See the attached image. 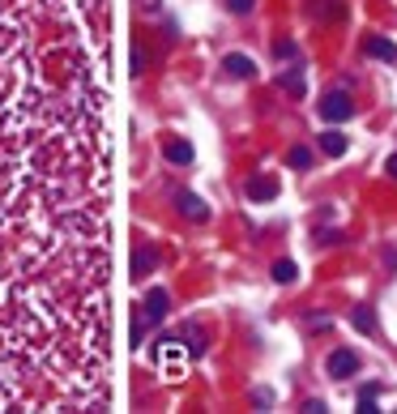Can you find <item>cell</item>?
Returning <instances> with one entry per match:
<instances>
[{"instance_id": "obj_1", "label": "cell", "mask_w": 397, "mask_h": 414, "mask_svg": "<svg viewBox=\"0 0 397 414\" xmlns=\"http://www.w3.org/2000/svg\"><path fill=\"white\" fill-rule=\"evenodd\" d=\"M321 115H325L329 124H342V120H351V115H355V103H351V94H342V90L325 94V103H321Z\"/></svg>"}, {"instance_id": "obj_16", "label": "cell", "mask_w": 397, "mask_h": 414, "mask_svg": "<svg viewBox=\"0 0 397 414\" xmlns=\"http://www.w3.org/2000/svg\"><path fill=\"white\" fill-rule=\"evenodd\" d=\"M231 13H252V0H227Z\"/></svg>"}, {"instance_id": "obj_8", "label": "cell", "mask_w": 397, "mask_h": 414, "mask_svg": "<svg viewBox=\"0 0 397 414\" xmlns=\"http://www.w3.org/2000/svg\"><path fill=\"white\" fill-rule=\"evenodd\" d=\"M295 278H299V265H295V261H287V257H282V261H274V282H282V286H287V282H295Z\"/></svg>"}, {"instance_id": "obj_17", "label": "cell", "mask_w": 397, "mask_h": 414, "mask_svg": "<svg viewBox=\"0 0 397 414\" xmlns=\"http://www.w3.org/2000/svg\"><path fill=\"white\" fill-rule=\"evenodd\" d=\"M385 171H389V175H393V180H397V154H393V158H389V162H385Z\"/></svg>"}, {"instance_id": "obj_14", "label": "cell", "mask_w": 397, "mask_h": 414, "mask_svg": "<svg viewBox=\"0 0 397 414\" xmlns=\"http://www.w3.org/2000/svg\"><path fill=\"white\" fill-rule=\"evenodd\" d=\"M150 265H154V257H150V252H137V257H133V269H137V278H145V269H150Z\"/></svg>"}, {"instance_id": "obj_6", "label": "cell", "mask_w": 397, "mask_h": 414, "mask_svg": "<svg viewBox=\"0 0 397 414\" xmlns=\"http://www.w3.org/2000/svg\"><path fill=\"white\" fill-rule=\"evenodd\" d=\"M368 56H376V60H389V64H397V47L389 43V38H368Z\"/></svg>"}, {"instance_id": "obj_3", "label": "cell", "mask_w": 397, "mask_h": 414, "mask_svg": "<svg viewBox=\"0 0 397 414\" xmlns=\"http://www.w3.org/2000/svg\"><path fill=\"white\" fill-rule=\"evenodd\" d=\"M321 150H325L329 158H342V154L351 150V141H346V133H338V128H329V133L321 137Z\"/></svg>"}, {"instance_id": "obj_5", "label": "cell", "mask_w": 397, "mask_h": 414, "mask_svg": "<svg viewBox=\"0 0 397 414\" xmlns=\"http://www.w3.org/2000/svg\"><path fill=\"white\" fill-rule=\"evenodd\" d=\"M278 197V180H248V201H274Z\"/></svg>"}, {"instance_id": "obj_2", "label": "cell", "mask_w": 397, "mask_h": 414, "mask_svg": "<svg viewBox=\"0 0 397 414\" xmlns=\"http://www.w3.org/2000/svg\"><path fill=\"white\" fill-rule=\"evenodd\" d=\"M325 372H329V381H346V376H355V372H359L355 351H334L329 363H325Z\"/></svg>"}, {"instance_id": "obj_13", "label": "cell", "mask_w": 397, "mask_h": 414, "mask_svg": "<svg viewBox=\"0 0 397 414\" xmlns=\"http://www.w3.org/2000/svg\"><path fill=\"white\" fill-rule=\"evenodd\" d=\"M282 90H291V94H304V77H299V73H282Z\"/></svg>"}, {"instance_id": "obj_11", "label": "cell", "mask_w": 397, "mask_h": 414, "mask_svg": "<svg viewBox=\"0 0 397 414\" xmlns=\"http://www.w3.org/2000/svg\"><path fill=\"white\" fill-rule=\"evenodd\" d=\"M180 209H184V214H192V218H205V205H201L192 192H180Z\"/></svg>"}, {"instance_id": "obj_15", "label": "cell", "mask_w": 397, "mask_h": 414, "mask_svg": "<svg viewBox=\"0 0 397 414\" xmlns=\"http://www.w3.org/2000/svg\"><path fill=\"white\" fill-rule=\"evenodd\" d=\"M359 410H364V414H381V406H376V398H368V393H359Z\"/></svg>"}, {"instance_id": "obj_12", "label": "cell", "mask_w": 397, "mask_h": 414, "mask_svg": "<svg viewBox=\"0 0 397 414\" xmlns=\"http://www.w3.org/2000/svg\"><path fill=\"white\" fill-rule=\"evenodd\" d=\"M287 162H291V167H312V150H308V145H295V150L287 154Z\"/></svg>"}, {"instance_id": "obj_9", "label": "cell", "mask_w": 397, "mask_h": 414, "mask_svg": "<svg viewBox=\"0 0 397 414\" xmlns=\"http://www.w3.org/2000/svg\"><path fill=\"white\" fill-rule=\"evenodd\" d=\"M145 312H150V321H163V316H167V291H150Z\"/></svg>"}, {"instance_id": "obj_7", "label": "cell", "mask_w": 397, "mask_h": 414, "mask_svg": "<svg viewBox=\"0 0 397 414\" xmlns=\"http://www.w3.org/2000/svg\"><path fill=\"white\" fill-rule=\"evenodd\" d=\"M167 158H171L175 167H188V162H192V145H188V141H167Z\"/></svg>"}, {"instance_id": "obj_4", "label": "cell", "mask_w": 397, "mask_h": 414, "mask_svg": "<svg viewBox=\"0 0 397 414\" xmlns=\"http://www.w3.org/2000/svg\"><path fill=\"white\" fill-rule=\"evenodd\" d=\"M222 68H227L231 77H252V73H257V64H252L248 56H239V51H231V56L222 60Z\"/></svg>"}, {"instance_id": "obj_10", "label": "cell", "mask_w": 397, "mask_h": 414, "mask_svg": "<svg viewBox=\"0 0 397 414\" xmlns=\"http://www.w3.org/2000/svg\"><path fill=\"white\" fill-rule=\"evenodd\" d=\"M355 329L359 333H376V312L372 308H355Z\"/></svg>"}]
</instances>
